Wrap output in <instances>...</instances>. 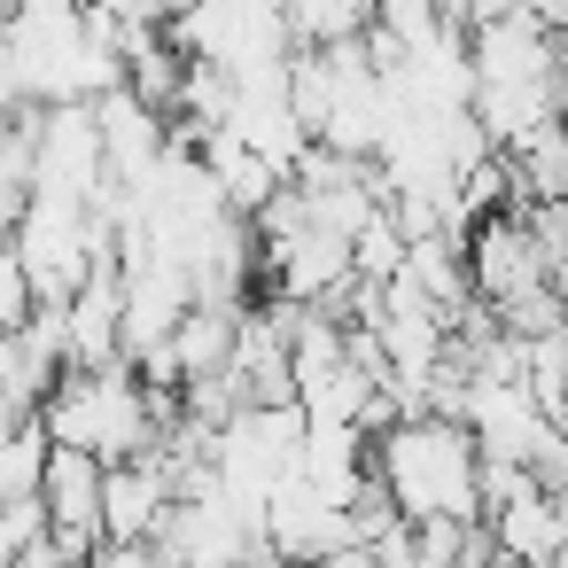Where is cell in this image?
Wrapping results in <instances>:
<instances>
[{"label":"cell","instance_id":"1","mask_svg":"<svg viewBox=\"0 0 568 568\" xmlns=\"http://www.w3.org/2000/svg\"><path fill=\"white\" fill-rule=\"evenodd\" d=\"M374 475L389 483L405 521H483V452L459 420H397L374 436Z\"/></svg>","mask_w":568,"mask_h":568},{"label":"cell","instance_id":"2","mask_svg":"<svg viewBox=\"0 0 568 568\" xmlns=\"http://www.w3.org/2000/svg\"><path fill=\"white\" fill-rule=\"evenodd\" d=\"M40 506H48V537L102 552V506H110V467L87 452L48 444V475H40Z\"/></svg>","mask_w":568,"mask_h":568},{"label":"cell","instance_id":"3","mask_svg":"<svg viewBox=\"0 0 568 568\" xmlns=\"http://www.w3.org/2000/svg\"><path fill=\"white\" fill-rule=\"evenodd\" d=\"M467 273H475V296L490 312L514 304V296H529V288H552V273H545V257H537V242H529V226L514 211L467 226Z\"/></svg>","mask_w":568,"mask_h":568},{"label":"cell","instance_id":"4","mask_svg":"<svg viewBox=\"0 0 568 568\" xmlns=\"http://www.w3.org/2000/svg\"><path fill=\"white\" fill-rule=\"evenodd\" d=\"M490 545L506 560H521V568H560V552H568V498L529 490V498L498 506L490 514Z\"/></svg>","mask_w":568,"mask_h":568},{"label":"cell","instance_id":"5","mask_svg":"<svg viewBox=\"0 0 568 568\" xmlns=\"http://www.w3.org/2000/svg\"><path fill=\"white\" fill-rule=\"evenodd\" d=\"M506 172H514V195L521 203H568V125H537L529 141L506 149Z\"/></svg>","mask_w":568,"mask_h":568},{"label":"cell","instance_id":"6","mask_svg":"<svg viewBox=\"0 0 568 568\" xmlns=\"http://www.w3.org/2000/svg\"><path fill=\"white\" fill-rule=\"evenodd\" d=\"M40 320V296H32V273L17 265V250H0V343H17L24 327Z\"/></svg>","mask_w":568,"mask_h":568},{"label":"cell","instance_id":"7","mask_svg":"<svg viewBox=\"0 0 568 568\" xmlns=\"http://www.w3.org/2000/svg\"><path fill=\"white\" fill-rule=\"evenodd\" d=\"M320 568H382V560H374V545H335Z\"/></svg>","mask_w":568,"mask_h":568}]
</instances>
